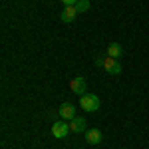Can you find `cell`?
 Segmentation results:
<instances>
[{
    "label": "cell",
    "mask_w": 149,
    "mask_h": 149,
    "mask_svg": "<svg viewBox=\"0 0 149 149\" xmlns=\"http://www.w3.org/2000/svg\"><path fill=\"white\" fill-rule=\"evenodd\" d=\"M80 107L84 111H97L100 109V97L95 93H84L80 97Z\"/></svg>",
    "instance_id": "obj_1"
},
{
    "label": "cell",
    "mask_w": 149,
    "mask_h": 149,
    "mask_svg": "<svg viewBox=\"0 0 149 149\" xmlns=\"http://www.w3.org/2000/svg\"><path fill=\"white\" fill-rule=\"evenodd\" d=\"M103 68L107 74H111V76H119L121 74V64H119V60H115V58H105V62H103Z\"/></svg>",
    "instance_id": "obj_2"
},
{
    "label": "cell",
    "mask_w": 149,
    "mask_h": 149,
    "mask_svg": "<svg viewBox=\"0 0 149 149\" xmlns=\"http://www.w3.org/2000/svg\"><path fill=\"white\" fill-rule=\"evenodd\" d=\"M70 131V123H64V121H56V123H52V135L56 139H64L68 135Z\"/></svg>",
    "instance_id": "obj_3"
},
{
    "label": "cell",
    "mask_w": 149,
    "mask_h": 149,
    "mask_svg": "<svg viewBox=\"0 0 149 149\" xmlns=\"http://www.w3.org/2000/svg\"><path fill=\"white\" fill-rule=\"evenodd\" d=\"M60 117L72 121V119L76 117V105H74V103H68V102L62 103V105H60Z\"/></svg>",
    "instance_id": "obj_4"
},
{
    "label": "cell",
    "mask_w": 149,
    "mask_h": 149,
    "mask_svg": "<svg viewBox=\"0 0 149 149\" xmlns=\"http://www.w3.org/2000/svg\"><path fill=\"white\" fill-rule=\"evenodd\" d=\"M102 139H103L102 131H100V129H95V127H92V129H88V131H86V141H88L90 145H97V143H102Z\"/></svg>",
    "instance_id": "obj_5"
},
{
    "label": "cell",
    "mask_w": 149,
    "mask_h": 149,
    "mask_svg": "<svg viewBox=\"0 0 149 149\" xmlns=\"http://www.w3.org/2000/svg\"><path fill=\"white\" fill-rule=\"evenodd\" d=\"M70 90L74 93H78V95H84V92H86V80H84L81 76L74 78V80L70 81Z\"/></svg>",
    "instance_id": "obj_6"
},
{
    "label": "cell",
    "mask_w": 149,
    "mask_h": 149,
    "mask_svg": "<svg viewBox=\"0 0 149 149\" xmlns=\"http://www.w3.org/2000/svg\"><path fill=\"white\" fill-rule=\"evenodd\" d=\"M78 14H80V12H78L76 6H66L64 10L60 12V20H62V22H72V20H76Z\"/></svg>",
    "instance_id": "obj_7"
},
{
    "label": "cell",
    "mask_w": 149,
    "mask_h": 149,
    "mask_svg": "<svg viewBox=\"0 0 149 149\" xmlns=\"http://www.w3.org/2000/svg\"><path fill=\"white\" fill-rule=\"evenodd\" d=\"M86 127H88V121H86L84 117H74V119L70 121V129H72L74 133H80V131H86Z\"/></svg>",
    "instance_id": "obj_8"
},
{
    "label": "cell",
    "mask_w": 149,
    "mask_h": 149,
    "mask_svg": "<svg viewBox=\"0 0 149 149\" xmlns=\"http://www.w3.org/2000/svg\"><path fill=\"white\" fill-rule=\"evenodd\" d=\"M107 56L109 58H115V60H119V58L123 56V48L119 46V44H109V46H107Z\"/></svg>",
    "instance_id": "obj_9"
},
{
    "label": "cell",
    "mask_w": 149,
    "mask_h": 149,
    "mask_svg": "<svg viewBox=\"0 0 149 149\" xmlns=\"http://www.w3.org/2000/svg\"><path fill=\"white\" fill-rule=\"evenodd\" d=\"M76 8H78V12H86L90 8V0H80V2L76 4Z\"/></svg>",
    "instance_id": "obj_10"
},
{
    "label": "cell",
    "mask_w": 149,
    "mask_h": 149,
    "mask_svg": "<svg viewBox=\"0 0 149 149\" xmlns=\"http://www.w3.org/2000/svg\"><path fill=\"white\" fill-rule=\"evenodd\" d=\"M60 2H62L64 6H76V4H78L80 0H60Z\"/></svg>",
    "instance_id": "obj_11"
},
{
    "label": "cell",
    "mask_w": 149,
    "mask_h": 149,
    "mask_svg": "<svg viewBox=\"0 0 149 149\" xmlns=\"http://www.w3.org/2000/svg\"><path fill=\"white\" fill-rule=\"evenodd\" d=\"M103 62H105L103 58H97V60H95V64H97V66H103Z\"/></svg>",
    "instance_id": "obj_12"
}]
</instances>
